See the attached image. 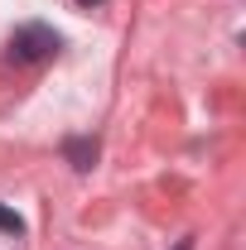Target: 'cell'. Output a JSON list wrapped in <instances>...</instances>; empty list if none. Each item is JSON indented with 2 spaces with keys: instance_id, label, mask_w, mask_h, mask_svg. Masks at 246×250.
I'll return each instance as SVG.
<instances>
[{
  "instance_id": "3957f363",
  "label": "cell",
  "mask_w": 246,
  "mask_h": 250,
  "mask_svg": "<svg viewBox=\"0 0 246 250\" xmlns=\"http://www.w3.org/2000/svg\"><path fill=\"white\" fill-rule=\"evenodd\" d=\"M0 231H25V221H20V212H10V207H0Z\"/></svg>"
},
{
  "instance_id": "7a4b0ae2",
  "label": "cell",
  "mask_w": 246,
  "mask_h": 250,
  "mask_svg": "<svg viewBox=\"0 0 246 250\" xmlns=\"http://www.w3.org/2000/svg\"><path fill=\"white\" fill-rule=\"evenodd\" d=\"M68 159H73V168H92V159H97V145L92 140H68Z\"/></svg>"
},
{
  "instance_id": "6da1fadb",
  "label": "cell",
  "mask_w": 246,
  "mask_h": 250,
  "mask_svg": "<svg viewBox=\"0 0 246 250\" xmlns=\"http://www.w3.org/2000/svg\"><path fill=\"white\" fill-rule=\"evenodd\" d=\"M58 48H63V39L49 24H20V29L10 34V62H25V67L49 62Z\"/></svg>"
},
{
  "instance_id": "5b68a950",
  "label": "cell",
  "mask_w": 246,
  "mask_h": 250,
  "mask_svg": "<svg viewBox=\"0 0 246 250\" xmlns=\"http://www.w3.org/2000/svg\"><path fill=\"white\" fill-rule=\"evenodd\" d=\"M77 5H101V0H77Z\"/></svg>"
},
{
  "instance_id": "277c9868",
  "label": "cell",
  "mask_w": 246,
  "mask_h": 250,
  "mask_svg": "<svg viewBox=\"0 0 246 250\" xmlns=\"http://www.w3.org/2000/svg\"><path fill=\"white\" fill-rule=\"evenodd\" d=\"M174 250H193V246H188V241H179V246H174Z\"/></svg>"
}]
</instances>
